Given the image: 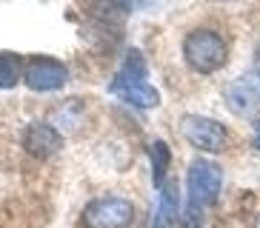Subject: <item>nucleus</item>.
<instances>
[{"mask_svg":"<svg viewBox=\"0 0 260 228\" xmlns=\"http://www.w3.org/2000/svg\"><path fill=\"white\" fill-rule=\"evenodd\" d=\"M183 57L194 71L200 74H212L217 68H223L226 57H229V46L226 40L212 29H194L186 34L183 40Z\"/></svg>","mask_w":260,"mask_h":228,"instance_id":"nucleus-1","label":"nucleus"},{"mask_svg":"<svg viewBox=\"0 0 260 228\" xmlns=\"http://www.w3.org/2000/svg\"><path fill=\"white\" fill-rule=\"evenodd\" d=\"M83 228H129L135 222V205L126 197H98L80 214Z\"/></svg>","mask_w":260,"mask_h":228,"instance_id":"nucleus-2","label":"nucleus"},{"mask_svg":"<svg viewBox=\"0 0 260 228\" xmlns=\"http://www.w3.org/2000/svg\"><path fill=\"white\" fill-rule=\"evenodd\" d=\"M186 188H189V203L200 208L214 205L223 188V168L212 160H194L186 171Z\"/></svg>","mask_w":260,"mask_h":228,"instance_id":"nucleus-3","label":"nucleus"},{"mask_svg":"<svg viewBox=\"0 0 260 228\" xmlns=\"http://www.w3.org/2000/svg\"><path fill=\"white\" fill-rule=\"evenodd\" d=\"M180 134L189 140L194 148H200V151H212L217 154L226 145V137H229V131H226V126L217 120H212V117H200V114H186L183 120H180Z\"/></svg>","mask_w":260,"mask_h":228,"instance_id":"nucleus-4","label":"nucleus"},{"mask_svg":"<svg viewBox=\"0 0 260 228\" xmlns=\"http://www.w3.org/2000/svg\"><path fill=\"white\" fill-rule=\"evenodd\" d=\"M23 80L31 91H57L69 80V68L54 57H35L26 63Z\"/></svg>","mask_w":260,"mask_h":228,"instance_id":"nucleus-5","label":"nucleus"},{"mask_svg":"<svg viewBox=\"0 0 260 228\" xmlns=\"http://www.w3.org/2000/svg\"><path fill=\"white\" fill-rule=\"evenodd\" d=\"M223 97H226V106L235 114L257 111L260 108V68H252V71L235 77V80L226 86Z\"/></svg>","mask_w":260,"mask_h":228,"instance_id":"nucleus-6","label":"nucleus"},{"mask_svg":"<svg viewBox=\"0 0 260 228\" xmlns=\"http://www.w3.org/2000/svg\"><path fill=\"white\" fill-rule=\"evenodd\" d=\"M23 148L38 160H49L63 148V134L49 123H31L23 131Z\"/></svg>","mask_w":260,"mask_h":228,"instance_id":"nucleus-7","label":"nucleus"},{"mask_svg":"<svg viewBox=\"0 0 260 228\" xmlns=\"http://www.w3.org/2000/svg\"><path fill=\"white\" fill-rule=\"evenodd\" d=\"M112 94H117L120 100H126L135 108H154L160 106V91L154 89L149 80H126V77H115L109 86Z\"/></svg>","mask_w":260,"mask_h":228,"instance_id":"nucleus-8","label":"nucleus"},{"mask_svg":"<svg viewBox=\"0 0 260 228\" xmlns=\"http://www.w3.org/2000/svg\"><path fill=\"white\" fill-rule=\"evenodd\" d=\"M180 211H183V205H180V188H177V180H166L160 185L157 205H154L152 228H177Z\"/></svg>","mask_w":260,"mask_h":228,"instance_id":"nucleus-9","label":"nucleus"},{"mask_svg":"<svg viewBox=\"0 0 260 228\" xmlns=\"http://www.w3.org/2000/svg\"><path fill=\"white\" fill-rule=\"evenodd\" d=\"M149 157H152V182L160 188L163 182H166L169 166H172V151H169V145L163 140H154L149 145Z\"/></svg>","mask_w":260,"mask_h":228,"instance_id":"nucleus-10","label":"nucleus"},{"mask_svg":"<svg viewBox=\"0 0 260 228\" xmlns=\"http://www.w3.org/2000/svg\"><path fill=\"white\" fill-rule=\"evenodd\" d=\"M23 60L12 52H0V89H15L23 77Z\"/></svg>","mask_w":260,"mask_h":228,"instance_id":"nucleus-11","label":"nucleus"},{"mask_svg":"<svg viewBox=\"0 0 260 228\" xmlns=\"http://www.w3.org/2000/svg\"><path fill=\"white\" fill-rule=\"evenodd\" d=\"M117 77H126V80H146V60L138 49H129V52H126Z\"/></svg>","mask_w":260,"mask_h":228,"instance_id":"nucleus-12","label":"nucleus"},{"mask_svg":"<svg viewBox=\"0 0 260 228\" xmlns=\"http://www.w3.org/2000/svg\"><path fill=\"white\" fill-rule=\"evenodd\" d=\"M180 222H183V228H203V208L194 203H186L180 211Z\"/></svg>","mask_w":260,"mask_h":228,"instance_id":"nucleus-13","label":"nucleus"},{"mask_svg":"<svg viewBox=\"0 0 260 228\" xmlns=\"http://www.w3.org/2000/svg\"><path fill=\"white\" fill-rule=\"evenodd\" d=\"M112 3L123 12H146V9L160 6V0H112Z\"/></svg>","mask_w":260,"mask_h":228,"instance_id":"nucleus-14","label":"nucleus"},{"mask_svg":"<svg viewBox=\"0 0 260 228\" xmlns=\"http://www.w3.org/2000/svg\"><path fill=\"white\" fill-rule=\"evenodd\" d=\"M254 145H257V151H260V134H257V137H254Z\"/></svg>","mask_w":260,"mask_h":228,"instance_id":"nucleus-15","label":"nucleus"},{"mask_svg":"<svg viewBox=\"0 0 260 228\" xmlns=\"http://www.w3.org/2000/svg\"><path fill=\"white\" fill-rule=\"evenodd\" d=\"M212 3H229V0H212Z\"/></svg>","mask_w":260,"mask_h":228,"instance_id":"nucleus-16","label":"nucleus"},{"mask_svg":"<svg viewBox=\"0 0 260 228\" xmlns=\"http://www.w3.org/2000/svg\"><path fill=\"white\" fill-rule=\"evenodd\" d=\"M254 129H257V134H260V123H257V126H254Z\"/></svg>","mask_w":260,"mask_h":228,"instance_id":"nucleus-17","label":"nucleus"}]
</instances>
